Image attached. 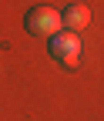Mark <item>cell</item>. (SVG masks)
<instances>
[{
    "mask_svg": "<svg viewBox=\"0 0 104 121\" xmlns=\"http://www.w3.org/2000/svg\"><path fill=\"white\" fill-rule=\"evenodd\" d=\"M87 24H91V10H87L84 4H74V7L64 10V27H67V30L77 34V30H84Z\"/></svg>",
    "mask_w": 104,
    "mask_h": 121,
    "instance_id": "3957f363",
    "label": "cell"
},
{
    "mask_svg": "<svg viewBox=\"0 0 104 121\" xmlns=\"http://www.w3.org/2000/svg\"><path fill=\"white\" fill-rule=\"evenodd\" d=\"M27 27H30L34 34H40V37H54V34H61V27H64V13L54 10V7H34L27 13Z\"/></svg>",
    "mask_w": 104,
    "mask_h": 121,
    "instance_id": "6da1fadb",
    "label": "cell"
},
{
    "mask_svg": "<svg viewBox=\"0 0 104 121\" xmlns=\"http://www.w3.org/2000/svg\"><path fill=\"white\" fill-rule=\"evenodd\" d=\"M50 54L57 60H64V64H77L81 60V40L74 30H67V34H54L50 37Z\"/></svg>",
    "mask_w": 104,
    "mask_h": 121,
    "instance_id": "7a4b0ae2",
    "label": "cell"
}]
</instances>
